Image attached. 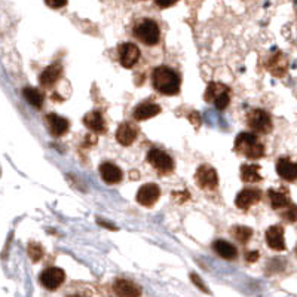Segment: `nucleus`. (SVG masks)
Returning <instances> with one entry per match:
<instances>
[{
    "instance_id": "obj_1",
    "label": "nucleus",
    "mask_w": 297,
    "mask_h": 297,
    "mask_svg": "<svg viewBox=\"0 0 297 297\" xmlns=\"http://www.w3.org/2000/svg\"><path fill=\"white\" fill-rule=\"evenodd\" d=\"M152 85L164 95H175L180 91V78L172 68L159 65L152 71Z\"/></svg>"
},
{
    "instance_id": "obj_2",
    "label": "nucleus",
    "mask_w": 297,
    "mask_h": 297,
    "mask_svg": "<svg viewBox=\"0 0 297 297\" xmlns=\"http://www.w3.org/2000/svg\"><path fill=\"white\" fill-rule=\"evenodd\" d=\"M233 150L236 153L244 155L250 159H260L265 155V146L260 143L257 135L253 132H241L235 138V147Z\"/></svg>"
},
{
    "instance_id": "obj_3",
    "label": "nucleus",
    "mask_w": 297,
    "mask_h": 297,
    "mask_svg": "<svg viewBox=\"0 0 297 297\" xmlns=\"http://www.w3.org/2000/svg\"><path fill=\"white\" fill-rule=\"evenodd\" d=\"M134 36L137 39L147 45V46H155L161 41V30L156 21L150 18H143L140 20L134 27Z\"/></svg>"
},
{
    "instance_id": "obj_4",
    "label": "nucleus",
    "mask_w": 297,
    "mask_h": 297,
    "mask_svg": "<svg viewBox=\"0 0 297 297\" xmlns=\"http://www.w3.org/2000/svg\"><path fill=\"white\" fill-rule=\"evenodd\" d=\"M147 162L162 175H168L174 171L172 158L167 152L161 150V148H150L147 152Z\"/></svg>"
},
{
    "instance_id": "obj_5",
    "label": "nucleus",
    "mask_w": 297,
    "mask_h": 297,
    "mask_svg": "<svg viewBox=\"0 0 297 297\" xmlns=\"http://www.w3.org/2000/svg\"><path fill=\"white\" fill-rule=\"evenodd\" d=\"M247 125L254 132H260V134H269L274 128L269 113L262 108H255L250 111L247 115Z\"/></svg>"
},
{
    "instance_id": "obj_6",
    "label": "nucleus",
    "mask_w": 297,
    "mask_h": 297,
    "mask_svg": "<svg viewBox=\"0 0 297 297\" xmlns=\"http://www.w3.org/2000/svg\"><path fill=\"white\" fill-rule=\"evenodd\" d=\"M195 181L198 184L199 189H205V191H214L217 189L218 186V175L217 171L210 167V165H201L196 170L195 174Z\"/></svg>"
},
{
    "instance_id": "obj_7",
    "label": "nucleus",
    "mask_w": 297,
    "mask_h": 297,
    "mask_svg": "<svg viewBox=\"0 0 297 297\" xmlns=\"http://www.w3.org/2000/svg\"><path fill=\"white\" fill-rule=\"evenodd\" d=\"M161 196L159 186L155 183L143 184L137 192V202L143 207H153Z\"/></svg>"
},
{
    "instance_id": "obj_8",
    "label": "nucleus",
    "mask_w": 297,
    "mask_h": 297,
    "mask_svg": "<svg viewBox=\"0 0 297 297\" xmlns=\"http://www.w3.org/2000/svg\"><path fill=\"white\" fill-rule=\"evenodd\" d=\"M41 284L46 290H57L65 279V272L60 268H48L41 274Z\"/></svg>"
},
{
    "instance_id": "obj_9",
    "label": "nucleus",
    "mask_w": 297,
    "mask_h": 297,
    "mask_svg": "<svg viewBox=\"0 0 297 297\" xmlns=\"http://www.w3.org/2000/svg\"><path fill=\"white\" fill-rule=\"evenodd\" d=\"M140 55H141V52H140L138 46L131 42L122 43L119 46V61H121V65L125 68H132L137 64Z\"/></svg>"
},
{
    "instance_id": "obj_10",
    "label": "nucleus",
    "mask_w": 297,
    "mask_h": 297,
    "mask_svg": "<svg viewBox=\"0 0 297 297\" xmlns=\"http://www.w3.org/2000/svg\"><path fill=\"white\" fill-rule=\"evenodd\" d=\"M260 199H262V191L254 188H245L236 195L235 205L239 210H248L250 207L255 205Z\"/></svg>"
},
{
    "instance_id": "obj_11",
    "label": "nucleus",
    "mask_w": 297,
    "mask_h": 297,
    "mask_svg": "<svg viewBox=\"0 0 297 297\" xmlns=\"http://www.w3.org/2000/svg\"><path fill=\"white\" fill-rule=\"evenodd\" d=\"M266 242H268L269 248H272L275 251H284L287 248L285 239H284V228L279 225L271 226L266 231Z\"/></svg>"
},
{
    "instance_id": "obj_12",
    "label": "nucleus",
    "mask_w": 297,
    "mask_h": 297,
    "mask_svg": "<svg viewBox=\"0 0 297 297\" xmlns=\"http://www.w3.org/2000/svg\"><path fill=\"white\" fill-rule=\"evenodd\" d=\"M137 135H138V129L137 127H134L132 124L129 122H124L118 127L116 129V140L119 141V144L128 147L131 146L135 140H137Z\"/></svg>"
},
{
    "instance_id": "obj_13",
    "label": "nucleus",
    "mask_w": 297,
    "mask_h": 297,
    "mask_svg": "<svg viewBox=\"0 0 297 297\" xmlns=\"http://www.w3.org/2000/svg\"><path fill=\"white\" fill-rule=\"evenodd\" d=\"M276 172L285 181L297 180V162H293L288 158H279L276 162Z\"/></svg>"
},
{
    "instance_id": "obj_14",
    "label": "nucleus",
    "mask_w": 297,
    "mask_h": 297,
    "mask_svg": "<svg viewBox=\"0 0 297 297\" xmlns=\"http://www.w3.org/2000/svg\"><path fill=\"white\" fill-rule=\"evenodd\" d=\"M48 127H49V132L52 137H63L67 131H68V121L63 116H58L55 113H49L45 118Z\"/></svg>"
},
{
    "instance_id": "obj_15",
    "label": "nucleus",
    "mask_w": 297,
    "mask_h": 297,
    "mask_svg": "<svg viewBox=\"0 0 297 297\" xmlns=\"http://www.w3.org/2000/svg\"><path fill=\"white\" fill-rule=\"evenodd\" d=\"M100 174L101 178L107 183V184H118L122 181V171L118 165L111 164V162H104L100 165Z\"/></svg>"
},
{
    "instance_id": "obj_16",
    "label": "nucleus",
    "mask_w": 297,
    "mask_h": 297,
    "mask_svg": "<svg viewBox=\"0 0 297 297\" xmlns=\"http://www.w3.org/2000/svg\"><path fill=\"white\" fill-rule=\"evenodd\" d=\"M268 195H269L271 207L274 210H282L293 204L287 189H269Z\"/></svg>"
},
{
    "instance_id": "obj_17",
    "label": "nucleus",
    "mask_w": 297,
    "mask_h": 297,
    "mask_svg": "<svg viewBox=\"0 0 297 297\" xmlns=\"http://www.w3.org/2000/svg\"><path fill=\"white\" fill-rule=\"evenodd\" d=\"M161 113V107L153 103H143L138 104L134 110V119L135 121H147Z\"/></svg>"
},
{
    "instance_id": "obj_18",
    "label": "nucleus",
    "mask_w": 297,
    "mask_h": 297,
    "mask_svg": "<svg viewBox=\"0 0 297 297\" xmlns=\"http://www.w3.org/2000/svg\"><path fill=\"white\" fill-rule=\"evenodd\" d=\"M61 73H63V67H61L60 63L51 64L41 74V78H39L41 85H43V86H52L61 78Z\"/></svg>"
},
{
    "instance_id": "obj_19",
    "label": "nucleus",
    "mask_w": 297,
    "mask_h": 297,
    "mask_svg": "<svg viewBox=\"0 0 297 297\" xmlns=\"http://www.w3.org/2000/svg\"><path fill=\"white\" fill-rule=\"evenodd\" d=\"M212 248L214 251L223 257V258H226V260H235L238 257V250L235 245H232L231 242L228 241H223V239H217L214 244H212Z\"/></svg>"
},
{
    "instance_id": "obj_20",
    "label": "nucleus",
    "mask_w": 297,
    "mask_h": 297,
    "mask_svg": "<svg viewBox=\"0 0 297 297\" xmlns=\"http://www.w3.org/2000/svg\"><path fill=\"white\" fill-rule=\"evenodd\" d=\"M84 124L92 132H104L106 131V124H104V119H103L100 111H89V113H86L84 116Z\"/></svg>"
},
{
    "instance_id": "obj_21",
    "label": "nucleus",
    "mask_w": 297,
    "mask_h": 297,
    "mask_svg": "<svg viewBox=\"0 0 297 297\" xmlns=\"http://www.w3.org/2000/svg\"><path fill=\"white\" fill-rule=\"evenodd\" d=\"M113 290L119 296H140L141 294V290L138 288V285H135L134 282H131L128 279H116L113 284Z\"/></svg>"
},
{
    "instance_id": "obj_22",
    "label": "nucleus",
    "mask_w": 297,
    "mask_h": 297,
    "mask_svg": "<svg viewBox=\"0 0 297 297\" xmlns=\"http://www.w3.org/2000/svg\"><path fill=\"white\" fill-rule=\"evenodd\" d=\"M260 167L258 165H248V164H244L241 165V178L242 181L245 183H258L262 181L263 177L260 175Z\"/></svg>"
},
{
    "instance_id": "obj_23",
    "label": "nucleus",
    "mask_w": 297,
    "mask_h": 297,
    "mask_svg": "<svg viewBox=\"0 0 297 297\" xmlns=\"http://www.w3.org/2000/svg\"><path fill=\"white\" fill-rule=\"evenodd\" d=\"M22 95L24 98L36 108H42L43 106V95L39 89H36V88H31V86H27L22 89Z\"/></svg>"
},
{
    "instance_id": "obj_24",
    "label": "nucleus",
    "mask_w": 297,
    "mask_h": 297,
    "mask_svg": "<svg viewBox=\"0 0 297 297\" xmlns=\"http://www.w3.org/2000/svg\"><path fill=\"white\" fill-rule=\"evenodd\" d=\"M268 67H269V70L272 71V74H275V76H282V74L285 73V70H287V61L284 60L282 54L278 52V54L271 60V63L268 64Z\"/></svg>"
},
{
    "instance_id": "obj_25",
    "label": "nucleus",
    "mask_w": 297,
    "mask_h": 297,
    "mask_svg": "<svg viewBox=\"0 0 297 297\" xmlns=\"http://www.w3.org/2000/svg\"><path fill=\"white\" fill-rule=\"evenodd\" d=\"M232 235L236 241H239L241 244H247L250 241V238L253 236V229L247 228V226H233L232 229Z\"/></svg>"
},
{
    "instance_id": "obj_26",
    "label": "nucleus",
    "mask_w": 297,
    "mask_h": 297,
    "mask_svg": "<svg viewBox=\"0 0 297 297\" xmlns=\"http://www.w3.org/2000/svg\"><path fill=\"white\" fill-rule=\"evenodd\" d=\"M225 89H228V86L226 85H223V84H217V82H211L210 85H208V88H207V91H205V101H208V103H212L214 100H215V97L220 94V92H223Z\"/></svg>"
},
{
    "instance_id": "obj_27",
    "label": "nucleus",
    "mask_w": 297,
    "mask_h": 297,
    "mask_svg": "<svg viewBox=\"0 0 297 297\" xmlns=\"http://www.w3.org/2000/svg\"><path fill=\"white\" fill-rule=\"evenodd\" d=\"M229 101H231V91H229V88H228V89H225V91L220 92V94L215 97V100L212 101V104L215 106L217 110H225V108L229 106Z\"/></svg>"
},
{
    "instance_id": "obj_28",
    "label": "nucleus",
    "mask_w": 297,
    "mask_h": 297,
    "mask_svg": "<svg viewBox=\"0 0 297 297\" xmlns=\"http://www.w3.org/2000/svg\"><path fill=\"white\" fill-rule=\"evenodd\" d=\"M28 251V255L30 258L33 260V262H39V260L43 257V247L41 244H37V242H31L27 248Z\"/></svg>"
},
{
    "instance_id": "obj_29",
    "label": "nucleus",
    "mask_w": 297,
    "mask_h": 297,
    "mask_svg": "<svg viewBox=\"0 0 297 297\" xmlns=\"http://www.w3.org/2000/svg\"><path fill=\"white\" fill-rule=\"evenodd\" d=\"M281 217H282L285 221H288V223H294V221H297V205L291 204L290 207H287L285 211L281 214Z\"/></svg>"
},
{
    "instance_id": "obj_30",
    "label": "nucleus",
    "mask_w": 297,
    "mask_h": 297,
    "mask_svg": "<svg viewBox=\"0 0 297 297\" xmlns=\"http://www.w3.org/2000/svg\"><path fill=\"white\" fill-rule=\"evenodd\" d=\"M68 0H45V3L52 8V9H60V8H64L67 5Z\"/></svg>"
},
{
    "instance_id": "obj_31",
    "label": "nucleus",
    "mask_w": 297,
    "mask_h": 297,
    "mask_svg": "<svg viewBox=\"0 0 297 297\" xmlns=\"http://www.w3.org/2000/svg\"><path fill=\"white\" fill-rule=\"evenodd\" d=\"M177 2H178V0H155V3H156L159 8H162V9L171 8V6H174Z\"/></svg>"
},
{
    "instance_id": "obj_32",
    "label": "nucleus",
    "mask_w": 297,
    "mask_h": 297,
    "mask_svg": "<svg viewBox=\"0 0 297 297\" xmlns=\"http://www.w3.org/2000/svg\"><path fill=\"white\" fill-rule=\"evenodd\" d=\"M245 258H247V262L248 263H254L255 260L258 258V251H250L245 254Z\"/></svg>"
},
{
    "instance_id": "obj_33",
    "label": "nucleus",
    "mask_w": 297,
    "mask_h": 297,
    "mask_svg": "<svg viewBox=\"0 0 297 297\" xmlns=\"http://www.w3.org/2000/svg\"><path fill=\"white\" fill-rule=\"evenodd\" d=\"M191 278H192V281H193V282H195V284L198 285V288H201V290H205V291H208V290L205 288L204 282H201V281H199V278H198V275H196V274H192V275H191Z\"/></svg>"
},
{
    "instance_id": "obj_34",
    "label": "nucleus",
    "mask_w": 297,
    "mask_h": 297,
    "mask_svg": "<svg viewBox=\"0 0 297 297\" xmlns=\"http://www.w3.org/2000/svg\"><path fill=\"white\" fill-rule=\"evenodd\" d=\"M98 225H101V226H106V229H110V231H116V228L115 226H111L110 223H104L101 218L98 220Z\"/></svg>"
},
{
    "instance_id": "obj_35",
    "label": "nucleus",
    "mask_w": 297,
    "mask_h": 297,
    "mask_svg": "<svg viewBox=\"0 0 297 297\" xmlns=\"http://www.w3.org/2000/svg\"><path fill=\"white\" fill-rule=\"evenodd\" d=\"M296 255H297V245H296Z\"/></svg>"
}]
</instances>
